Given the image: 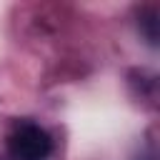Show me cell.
Wrapping results in <instances>:
<instances>
[{
  "label": "cell",
  "mask_w": 160,
  "mask_h": 160,
  "mask_svg": "<svg viewBox=\"0 0 160 160\" xmlns=\"http://www.w3.org/2000/svg\"><path fill=\"white\" fill-rule=\"evenodd\" d=\"M8 150L15 160H45L52 150V140L40 125L22 122L10 132Z\"/></svg>",
  "instance_id": "cell-1"
},
{
  "label": "cell",
  "mask_w": 160,
  "mask_h": 160,
  "mask_svg": "<svg viewBox=\"0 0 160 160\" xmlns=\"http://www.w3.org/2000/svg\"><path fill=\"white\" fill-rule=\"evenodd\" d=\"M140 28H142L145 38L155 45L158 42V10L155 8H150L145 15H140Z\"/></svg>",
  "instance_id": "cell-2"
}]
</instances>
